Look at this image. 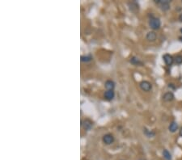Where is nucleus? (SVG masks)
I'll list each match as a JSON object with an SVG mask.
<instances>
[{"label": "nucleus", "instance_id": "1", "mask_svg": "<svg viewBox=\"0 0 182 160\" xmlns=\"http://www.w3.org/2000/svg\"><path fill=\"white\" fill-rule=\"evenodd\" d=\"M150 19H149V26L150 28L153 30H158L160 29L161 26V21L159 18L155 17L153 15L149 16Z\"/></svg>", "mask_w": 182, "mask_h": 160}, {"label": "nucleus", "instance_id": "2", "mask_svg": "<svg viewBox=\"0 0 182 160\" xmlns=\"http://www.w3.org/2000/svg\"><path fill=\"white\" fill-rule=\"evenodd\" d=\"M155 3L160 5V9L164 11H167L170 9V1L169 0H155Z\"/></svg>", "mask_w": 182, "mask_h": 160}, {"label": "nucleus", "instance_id": "3", "mask_svg": "<svg viewBox=\"0 0 182 160\" xmlns=\"http://www.w3.org/2000/svg\"><path fill=\"white\" fill-rule=\"evenodd\" d=\"M81 125L85 130H90L93 126V122L90 119H84L81 122Z\"/></svg>", "mask_w": 182, "mask_h": 160}, {"label": "nucleus", "instance_id": "4", "mask_svg": "<svg viewBox=\"0 0 182 160\" xmlns=\"http://www.w3.org/2000/svg\"><path fill=\"white\" fill-rule=\"evenodd\" d=\"M139 87L142 91H150L152 89V85L148 81H142L139 83Z\"/></svg>", "mask_w": 182, "mask_h": 160}, {"label": "nucleus", "instance_id": "5", "mask_svg": "<svg viewBox=\"0 0 182 160\" xmlns=\"http://www.w3.org/2000/svg\"><path fill=\"white\" fill-rule=\"evenodd\" d=\"M163 59L164 62H165L167 66H171L172 63L174 62V58L172 55L168 54V53H165L164 55H163Z\"/></svg>", "mask_w": 182, "mask_h": 160}, {"label": "nucleus", "instance_id": "6", "mask_svg": "<svg viewBox=\"0 0 182 160\" xmlns=\"http://www.w3.org/2000/svg\"><path fill=\"white\" fill-rule=\"evenodd\" d=\"M102 140H103V142L105 144L111 145L114 142V137L112 134H110V133H107V134H105L103 136Z\"/></svg>", "mask_w": 182, "mask_h": 160}, {"label": "nucleus", "instance_id": "7", "mask_svg": "<svg viewBox=\"0 0 182 160\" xmlns=\"http://www.w3.org/2000/svg\"><path fill=\"white\" fill-rule=\"evenodd\" d=\"M128 6L129 7V10H130L132 12L134 13H137L138 11H139V6H138V3L135 1H133V2H129L128 3Z\"/></svg>", "mask_w": 182, "mask_h": 160}, {"label": "nucleus", "instance_id": "8", "mask_svg": "<svg viewBox=\"0 0 182 160\" xmlns=\"http://www.w3.org/2000/svg\"><path fill=\"white\" fill-rule=\"evenodd\" d=\"M163 100L165 102H170V101H172L174 100V95L173 93L171 92V91H167L166 92L165 94L163 96Z\"/></svg>", "mask_w": 182, "mask_h": 160}, {"label": "nucleus", "instance_id": "9", "mask_svg": "<svg viewBox=\"0 0 182 160\" xmlns=\"http://www.w3.org/2000/svg\"><path fill=\"white\" fill-rule=\"evenodd\" d=\"M146 38H147V40L148 41L153 42V41H155V40H156L157 35H156V33H155L154 31H151V32H147V34L146 36Z\"/></svg>", "mask_w": 182, "mask_h": 160}, {"label": "nucleus", "instance_id": "10", "mask_svg": "<svg viewBox=\"0 0 182 160\" xmlns=\"http://www.w3.org/2000/svg\"><path fill=\"white\" fill-rule=\"evenodd\" d=\"M114 96H115L114 91H106L105 93V99L106 100L110 101V100H113Z\"/></svg>", "mask_w": 182, "mask_h": 160}, {"label": "nucleus", "instance_id": "11", "mask_svg": "<svg viewBox=\"0 0 182 160\" xmlns=\"http://www.w3.org/2000/svg\"><path fill=\"white\" fill-rule=\"evenodd\" d=\"M105 87L107 89V91H113L114 87H115V83L113 81V80H107L105 83Z\"/></svg>", "mask_w": 182, "mask_h": 160}, {"label": "nucleus", "instance_id": "12", "mask_svg": "<svg viewBox=\"0 0 182 160\" xmlns=\"http://www.w3.org/2000/svg\"><path fill=\"white\" fill-rule=\"evenodd\" d=\"M129 62H130L131 64L133 65H142V62L137 58V57H132L130 58V60H129Z\"/></svg>", "mask_w": 182, "mask_h": 160}, {"label": "nucleus", "instance_id": "13", "mask_svg": "<svg viewBox=\"0 0 182 160\" xmlns=\"http://www.w3.org/2000/svg\"><path fill=\"white\" fill-rule=\"evenodd\" d=\"M168 129H169V131L172 132V133H175L178 129V125H177V123L176 121H172L170 124L169 127H168Z\"/></svg>", "mask_w": 182, "mask_h": 160}, {"label": "nucleus", "instance_id": "14", "mask_svg": "<svg viewBox=\"0 0 182 160\" xmlns=\"http://www.w3.org/2000/svg\"><path fill=\"white\" fill-rule=\"evenodd\" d=\"M143 133H144V134L147 137V138H152L155 135V133L153 132V131H150L148 130L147 128H144L143 129Z\"/></svg>", "mask_w": 182, "mask_h": 160}, {"label": "nucleus", "instance_id": "15", "mask_svg": "<svg viewBox=\"0 0 182 160\" xmlns=\"http://www.w3.org/2000/svg\"><path fill=\"white\" fill-rule=\"evenodd\" d=\"M163 156L166 160H172V154L167 150H163Z\"/></svg>", "mask_w": 182, "mask_h": 160}, {"label": "nucleus", "instance_id": "16", "mask_svg": "<svg viewBox=\"0 0 182 160\" xmlns=\"http://www.w3.org/2000/svg\"><path fill=\"white\" fill-rule=\"evenodd\" d=\"M81 62H89L92 60V57L91 55H85V56H81Z\"/></svg>", "mask_w": 182, "mask_h": 160}, {"label": "nucleus", "instance_id": "17", "mask_svg": "<svg viewBox=\"0 0 182 160\" xmlns=\"http://www.w3.org/2000/svg\"><path fill=\"white\" fill-rule=\"evenodd\" d=\"M174 62H175V63L177 64V65L182 64V55H180V54L176 55V56L175 57V58H174Z\"/></svg>", "mask_w": 182, "mask_h": 160}, {"label": "nucleus", "instance_id": "18", "mask_svg": "<svg viewBox=\"0 0 182 160\" xmlns=\"http://www.w3.org/2000/svg\"><path fill=\"white\" fill-rule=\"evenodd\" d=\"M168 87H169V88H172V89H173V90L176 89V87L174 86L173 83H169V84H168Z\"/></svg>", "mask_w": 182, "mask_h": 160}, {"label": "nucleus", "instance_id": "19", "mask_svg": "<svg viewBox=\"0 0 182 160\" xmlns=\"http://www.w3.org/2000/svg\"><path fill=\"white\" fill-rule=\"evenodd\" d=\"M178 19H179L180 22H182V13H180V16H179Z\"/></svg>", "mask_w": 182, "mask_h": 160}, {"label": "nucleus", "instance_id": "20", "mask_svg": "<svg viewBox=\"0 0 182 160\" xmlns=\"http://www.w3.org/2000/svg\"><path fill=\"white\" fill-rule=\"evenodd\" d=\"M179 135L180 136V137H182V127L180 129V130H179Z\"/></svg>", "mask_w": 182, "mask_h": 160}, {"label": "nucleus", "instance_id": "21", "mask_svg": "<svg viewBox=\"0 0 182 160\" xmlns=\"http://www.w3.org/2000/svg\"><path fill=\"white\" fill-rule=\"evenodd\" d=\"M179 41L182 42V36H180V37H179Z\"/></svg>", "mask_w": 182, "mask_h": 160}, {"label": "nucleus", "instance_id": "22", "mask_svg": "<svg viewBox=\"0 0 182 160\" xmlns=\"http://www.w3.org/2000/svg\"><path fill=\"white\" fill-rule=\"evenodd\" d=\"M180 32L182 33V29H180Z\"/></svg>", "mask_w": 182, "mask_h": 160}, {"label": "nucleus", "instance_id": "23", "mask_svg": "<svg viewBox=\"0 0 182 160\" xmlns=\"http://www.w3.org/2000/svg\"><path fill=\"white\" fill-rule=\"evenodd\" d=\"M139 160H145V159H142V158H141V159H139Z\"/></svg>", "mask_w": 182, "mask_h": 160}]
</instances>
